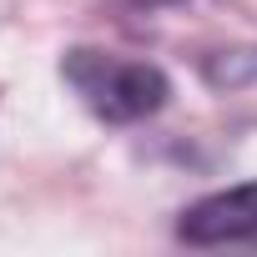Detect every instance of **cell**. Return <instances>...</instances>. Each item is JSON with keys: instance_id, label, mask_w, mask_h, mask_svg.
I'll return each instance as SVG.
<instances>
[{"instance_id": "cell-1", "label": "cell", "mask_w": 257, "mask_h": 257, "mask_svg": "<svg viewBox=\"0 0 257 257\" xmlns=\"http://www.w3.org/2000/svg\"><path fill=\"white\" fill-rule=\"evenodd\" d=\"M61 81L76 91V101L106 121V126H132L147 121L167 106L172 81L162 66L152 61H132L116 51H96V46H71L61 56Z\"/></svg>"}, {"instance_id": "cell-2", "label": "cell", "mask_w": 257, "mask_h": 257, "mask_svg": "<svg viewBox=\"0 0 257 257\" xmlns=\"http://www.w3.org/2000/svg\"><path fill=\"white\" fill-rule=\"evenodd\" d=\"M182 242L192 247H217V242H252L257 237V182L212 192L202 202H192L177 222Z\"/></svg>"}, {"instance_id": "cell-3", "label": "cell", "mask_w": 257, "mask_h": 257, "mask_svg": "<svg viewBox=\"0 0 257 257\" xmlns=\"http://www.w3.org/2000/svg\"><path fill=\"white\" fill-rule=\"evenodd\" d=\"M137 6H172V0H137Z\"/></svg>"}]
</instances>
